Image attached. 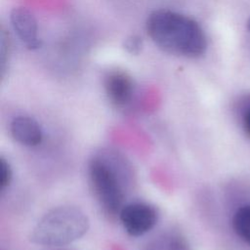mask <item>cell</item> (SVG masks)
Returning <instances> with one entry per match:
<instances>
[{"instance_id": "6da1fadb", "label": "cell", "mask_w": 250, "mask_h": 250, "mask_svg": "<svg viewBox=\"0 0 250 250\" xmlns=\"http://www.w3.org/2000/svg\"><path fill=\"white\" fill-rule=\"evenodd\" d=\"M146 28L153 43L166 53L198 58L207 49L202 27L186 15L164 9L153 11L146 20Z\"/></svg>"}, {"instance_id": "7a4b0ae2", "label": "cell", "mask_w": 250, "mask_h": 250, "mask_svg": "<svg viewBox=\"0 0 250 250\" xmlns=\"http://www.w3.org/2000/svg\"><path fill=\"white\" fill-rule=\"evenodd\" d=\"M89 229L86 214L75 206L55 207L44 214L30 233V241L43 246H62L82 237Z\"/></svg>"}, {"instance_id": "3957f363", "label": "cell", "mask_w": 250, "mask_h": 250, "mask_svg": "<svg viewBox=\"0 0 250 250\" xmlns=\"http://www.w3.org/2000/svg\"><path fill=\"white\" fill-rule=\"evenodd\" d=\"M90 184L104 212L110 216L119 215L124 204L125 189L120 169L107 156H95L88 167Z\"/></svg>"}, {"instance_id": "277c9868", "label": "cell", "mask_w": 250, "mask_h": 250, "mask_svg": "<svg viewBox=\"0 0 250 250\" xmlns=\"http://www.w3.org/2000/svg\"><path fill=\"white\" fill-rule=\"evenodd\" d=\"M156 209L145 202H132L124 205L119 219L126 232L131 236H141L149 231L157 222Z\"/></svg>"}, {"instance_id": "5b68a950", "label": "cell", "mask_w": 250, "mask_h": 250, "mask_svg": "<svg viewBox=\"0 0 250 250\" xmlns=\"http://www.w3.org/2000/svg\"><path fill=\"white\" fill-rule=\"evenodd\" d=\"M10 21L17 36L28 50H36L41 47L37 21L30 11L25 8H15L11 12Z\"/></svg>"}, {"instance_id": "8992f818", "label": "cell", "mask_w": 250, "mask_h": 250, "mask_svg": "<svg viewBox=\"0 0 250 250\" xmlns=\"http://www.w3.org/2000/svg\"><path fill=\"white\" fill-rule=\"evenodd\" d=\"M105 94L109 102L116 107L126 106L134 95L132 77L122 70H110L104 80Z\"/></svg>"}, {"instance_id": "52a82bcc", "label": "cell", "mask_w": 250, "mask_h": 250, "mask_svg": "<svg viewBox=\"0 0 250 250\" xmlns=\"http://www.w3.org/2000/svg\"><path fill=\"white\" fill-rule=\"evenodd\" d=\"M11 133L16 142L24 146H36L42 142L43 138L40 124L34 118L24 115L13 119Z\"/></svg>"}, {"instance_id": "ba28073f", "label": "cell", "mask_w": 250, "mask_h": 250, "mask_svg": "<svg viewBox=\"0 0 250 250\" xmlns=\"http://www.w3.org/2000/svg\"><path fill=\"white\" fill-rule=\"evenodd\" d=\"M146 250H189V247L182 234L167 232L152 240Z\"/></svg>"}, {"instance_id": "9c48e42d", "label": "cell", "mask_w": 250, "mask_h": 250, "mask_svg": "<svg viewBox=\"0 0 250 250\" xmlns=\"http://www.w3.org/2000/svg\"><path fill=\"white\" fill-rule=\"evenodd\" d=\"M232 224L237 235L250 244V205L242 206L235 212Z\"/></svg>"}, {"instance_id": "30bf717a", "label": "cell", "mask_w": 250, "mask_h": 250, "mask_svg": "<svg viewBox=\"0 0 250 250\" xmlns=\"http://www.w3.org/2000/svg\"><path fill=\"white\" fill-rule=\"evenodd\" d=\"M13 172L9 162L3 157H0V186L1 189L6 188L12 181Z\"/></svg>"}, {"instance_id": "8fae6325", "label": "cell", "mask_w": 250, "mask_h": 250, "mask_svg": "<svg viewBox=\"0 0 250 250\" xmlns=\"http://www.w3.org/2000/svg\"><path fill=\"white\" fill-rule=\"evenodd\" d=\"M8 36L4 31L1 32V43H0V68H1V76L3 77L6 71V64L9 60V40Z\"/></svg>"}, {"instance_id": "7c38bea8", "label": "cell", "mask_w": 250, "mask_h": 250, "mask_svg": "<svg viewBox=\"0 0 250 250\" xmlns=\"http://www.w3.org/2000/svg\"><path fill=\"white\" fill-rule=\"evenodd\" d=\"M123 47L128 53L139 55L143 49V39L138 35H131L124 40Z\"/></svg>"}, {"instance_id": "4fadbf2b", "label": "cell", "mask_w": 250, "mask_h": 250, "mask_svg": "<svg viewBox=\"0 0 250 250\" xmlns=\"http://www.w3.org/2000/svg\"><path fill=\"white\" fill-rule=\"evenodd\" d=\"M244 127L246 132L250 135V110L247 111V113L245 114L244 117Z\"/></svg>"}, {"instance_id": "5bb4252c", "label": "cell", "mask_w": 250, "mask_h": 250, "mask_svg": "<svg viewBox=\"0 0 250 250\" xmlns=\"http://www.w3.org/2000/svg\"><path fill=\"white\" fill-rule=\"evenodd\" d=\"M247 28L250 30V18H249L248 21H247Z\"/></svg>"}]
</instances>
